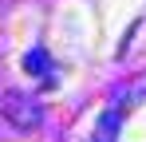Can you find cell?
Listing matches in <instances>:
<instances>
[{"label":"cell","mask_w":146,"mask_h":142,"mask_svg":"<svg viewBox=\"0 0 146 142\" xmlns=\"http://www.w3.org/2000/svg\"><path fill=\"white\" fill-rule=\"evenodd\" d=\"M24 67H28V75H40L44 83H55V79H51V59H48L44 47H32V51H28V55H24Z\"/></svg>","instance_id":"3957f363"},{"label":"cell","mask_w":146,"mask_h":142,"mask_svg":"<svg viewBox=\"0 0 146 142\" xmlns=\"http://www.w3.org/2000/svg\"><path fill=\"white\" fill-rule=\"evenodd\" d=\"M0 111H4V118H8L16 130H32V126H40V122H44V107H40L36 99L20 95V91H8V95H4Z\"/></svg>","instance_id":"6da1fadb"},{"label":"cell","mask_w":146,"mask_h":142,"mask_svg":"<svg viewBox=\"0 0 146 142\" xmlns=\"http://www.w3.org/2000/svg\"><path fill=\"white\" fill-rule=\"evenodd\" d=\"M119 130H122V111L119 107H107L95 122V138L91 142H119Z\"/></svg>","instance_id":"7a4b0ae2"}]
</instances>
